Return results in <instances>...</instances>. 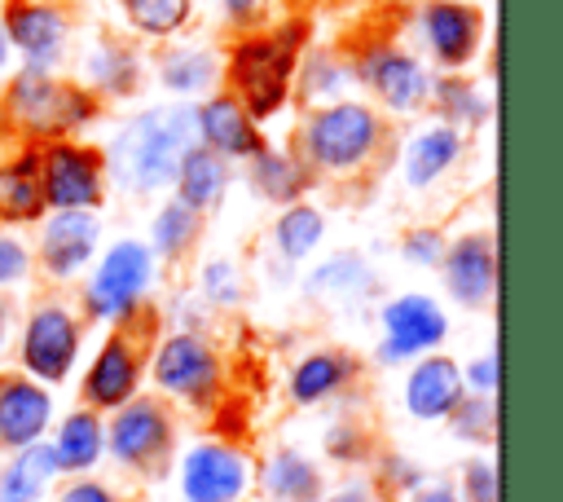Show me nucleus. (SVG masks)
<instances>
[{
    "label": "nucleus",
    "instance_id": "4",
    "mask_svg": "<svg viewBox=\"0 0 563 502\" xmlns=\"http://www.w3.org/2000/svg\"><path fill=\"white\" fill-rule=\"evenodd\" d=\"M154 277H158V255L141 238L110 242L106 255L97 260V269L84 282V317L123 330L145 308V295L154 291Z\"/></svg>",
    "mask_w": 563,
    "mask_h": 502
},
{
    "label": "nucleus",
    "instance_id": "5",
    "mask_svg": "<svg viewBox=\"0 0 563 502\" xmlns=\"http://www.w3.org/2000/svg\"><path fill=\"white\" fill-rule=\"evenodd\" d=\"M145 374L154 383V396L189 410H211L224 392V357L202 330L163 335L145 361Z\"/></svg>",
    "mask_w": 563,
    "mask_h": 502
},
{
    "label": "nucleus",
    "instance_id": "47",
    "mask_svg": "<svg viewBox=\"0 0 563 502\" xmlns=\"http://www.w3.org/2000/svg\"><path fill=\"white\" fill-rule=\"evenodd\" d=\"M405 502H462V498L449 480H422L413 493H405Z\"/></svg>",
    "mask_w": 563,
    "mask_h": 502
},
{
    "label": "nucleus",
    "instance_id": "11",
    "mask_svg": "<svg viewBox=\"0 0 563 502\" xmlns=\"http://www.w3.org/2000/svg\"><path fill=\"white\" fill-rule=\"evenodd\" d=\"M40 189H44L48 211H101V203H106L101 150L79 145L70 137L44 141V150H40Z\"/></svg>",
    "mask_w": 563,
    "mask_h": 502
},
{
    "label": "nucleus",
    "instance_id": "20",
    "mask_svg": "<svg viewBox=\"0 0 563 502\" xmlns=\"http://www.w3.org/2000/svg\"><path fill=\"white\" fill-rule=\"evenodd\" d=\"M194 137H198V145L216 150L229 163L233 159H251V154H260L268 145L260 123L238 106L233 92H211V97L194 101Z\"/></svg>",
    "mask_w": 563,
    "mask_h": 502
},
{
    "label": "nucleus",
    "instance_id": "45",
    "mask_svg": "<svg viewBox=\"0 0 563 502\" xmlns=\"http://www.w3.org/2000/svg\"><path fill=\"white\" fill-rule=\"evenodd\" d=\"M462 383L471 396H497V348L493 352H479L475 361L462 365Z\"/></svg>",
    "mask_w": 563,
    "mask_h": 502
},
{
    "label": "nucleus",
    "instance_id": "10",
    "mask_svg": "<svg viewBox=\"0 0 563 502\" xmlns=\"http://www.w3.org/2000/svg\"><path fill=\"white\" fill-rule=\"evenodd\" d=\"M378 326H383L374 348L378 365H409L427 352H440V343L449 339V313L440 308L435 295H422V291L391 295L378 308Z\"/></svg>",
    "mask_w": 563,
    "mask_h": 502
},
{
    "label": "nucleus",
    "instance_id": "14",
    "mask_svg": "<svg viewBox=\"0 0 563 502\" xmlns=\"http://www.w3.org/2000/svg\"><path fill=\"white\" fill-rule=\"evenodd\" d=\"M418 35L431 53V62L444 75H457L475 53H479V35H484V18L475 4L466 0H427L418 9Z\"/></svg>",
    "mask_w": 563,
    "mask_h": 502
},
{
    "label": "nucleus",
    "instance_id": "31",
    "mask_svg": "<svg viewBox=\"0 0 563 502\" xmlns=\"http://www.w3.org/2000/svg\"><path fill=\"white\" fill-rule=\"evenodd\" d=\"M303 286H308V295H317V299H361V295L374 291V273H369V264H365L361 255L339 251V255H330L325 264H317Z\"/></svg>",
    "mask_w": 563,
    "mask_h": 502
},
{
    "label": "nucleus",
    "instance_id": "22",
    "mask_svg": "<svg viewBox=\"0 0 563 502\" xmlns=\"http://www.w3.org/2000/svg\"><path fill=\"white\" fill-rule=\"evenodd\" d=\"M48 449H53V462L57 471L70 480V476H92L106 458V414L88 410V405H75L70 414L53 418L48 427Z\"/></svg>",
    "mask_w": 563,
    "mask_h": 502
},
{
    "label": "nucleus",
    "instance_id": "18",
    "mask_svg": "<svg viewBox=\"0 0 563 502\" xmlns=\"http://www.w3.org/2000/svg\"><path fill=\"white\" fill-rule=\"evenodd\" d=\"M57 418L53 388L18 374H0V454H18L48 436Z\"/></svg>",
    "mask_w": 563,
    "mask_h": 502
},
{
    "label": "nucleus",
    "instance_id": "3",
    "mask_svg": "<svg viewBox=\"0 0 563 502\" xmlns=\"http://www.w3.org/2000/svg\"><path fill=\"white\" fill-rule=\"evenodd\" d=\"M387 141L383 114L369 101L343 97L330 106H312L299 128V159L317 176H356Z\"/></svg>",
    "mask_w": 563,
    "mask_h": 502
},
{
    "label": "nucleus",
    "instance_id": "35",
    "mask_svg": "<svg viewBox=\"0 0 563 502\" xmlns=\"http://www.w3.org/2000/svg\"><path fill=\"white\" fill-rule=\"evenodd\" d=\"M198 229H202V216L189 211L185 203L167 198L158 211H154V225H150V251L163 255V260H185L189 247L198 242Z\"/></svg>",
    "mask_w": 563,
    "mask_h": 502
},
{
    "label": "nucleus",
    "instance_id": "24",
    "mask_svg": "<svg viewBox=\"0 0 563 502\" xmlns=\"http://www.w3.org/2000/svg\"><path fill=\"white\" fill-rule=\"evenodd\" d=\"M466 154V137L449 123H427L405 141L400 154V176L409 189H431L444 172H453Z\"/></svg>",
    "mask_w": 563,
    "mask_h": 502
},
{
    "label": "nucleus",
    "instance_id": "27",
    "mask_svg": "<svg viewBox=\"0 0 563 502\" xmlns=\"http://www.w3.org/2000/svg\"><path fill=\"white\" fill-rule=\"evenodd\" d=\"M62 471L53 462L48 440H35L0 462V502H48Z\"/></svg>",
    "mask_w": 563,
    "mask_h": 502
},
{
    "label": "nucleus",
    "instance_id": "32",
    "mask_svg": "<svg viewBox=\"0 0 563 502\" xmlns=\"http://www.w3.org/2000/svg\"><path fill=\"white\" fill-rule=\"evenodd\" d=\"M84 88L88 92H106V97H128L132 88H136V79H141V62H136V53L132 48H123V44H101V48H92L88 57H84Z\"/></svg>",
    "mask_w": 563,
    "mask_h": 502
},
{
    "label": "nucleus",
    "instance_id": "21",
    "mask_svg": "<svg viewBox=\"0 0 563 502\" xmlns=\"http://www.w3.org/2000/svg\"><path fill=\"white\" fill-rule=\"evenodd\" d=\"M361 374V361L343 348H312L303 352L290 374H286V396L299 405V410H312V405H325L334 401L339 392H347Z\"/></svg>",
    "mask_w": 563,
    "mask_h": 502
},
{
    "label": "nucleus",
    "instance_id": "16",
    "mask_svg": "<svg viewBox=\"0 0 563 502\" xmlns=\"http://www.w3.org/2000/svg\"><path fill=\"white\" fill-rule=\"evenodd\" d=\"M101 247V211H48L40 225V269L53 282H75Z\"/></svg>",
    "mask_w": 563,
    "mask_h": 502
},
{
    "label": "nucleus",
    "instance_id": "26",
    "mask_svg": "<svg viewBox=\"0 0 563 502\" xmlns=\"http://www.w3.org/2000/svg\"><path fill=\"white\" fill-rule=\"evenodd\" d=\"M44 189H40V150L26 145L9 163H0V220L4 225H35L44 220Z\"/></svg>",
    "mask_w": 563,
    "mask_h": 502
},
{
    "label": "nucleus",
    "instance_id": "2",
    "mask_svg": "<svg viewBox=\"0 0 563 502\" xmlns=\"http://www.w3.org/2000/svg\"><path fill=\"white\" fill-rule=\"evenodd\" d=\"M303 22H286L277 31H260V35H242L229 48V92L238 97V106L264 123L273 114H282V106L295 92V70L303 57Z\"/></svg>",
    "mask_w": 563,
    "mask_h": 502
},
{
    "label": "nucleus",
    "instance_id": "44",
    "mask_svg": "<svg viewBox=\"0 0 563 502\" xmlns=\"http://www.w3.org/2000/svg\"><path fill=\"white\" fill-rule=\"evenodd\" d=\"M31 277V247L13 233H0V291L22 286Z\"/></svg>",
    "mask_w": 563,
    "mask_h": 502
},
{
    "label": "nucleus",
    "instance_id": "28",
    "mask_svg": "<svg viewBox=\"0 0 563 502\" xmlns=\"http://www.w3.org/2000/svg\"><path fill=\"white\" fill-rule=\"evenodd\" d=\"M251 185H255L260 198H268L277 207H290L312 185V172H308V163L299 154L277 150V145H264L260 154H251Z\"/></svg>",
    "mask_w": 563,
    "mask_h": 502
},
{
    "label": "nucleus",
    "instance_id": "8",
    "mask_svg": "<svg viewBox=\"0 0 563 502\" xmlns=\"http://www.w3.org/2000/svg\"><path fill=\"white\" fill-rule=\"evenodd\" d=\"M79 348H84V317L62 299L35 304L18 330V365L26 379L44 388H57L70 379Z\"/></svg>",
    "mask_w": 563,
    "mask_h": 502
},
{
    "label": "nucleus",
    "instance_id": "29",
    "mask_svg": "<svg viewBox=\"0 0 563 502\" xmlns=\"http://www.w3.org/2000/svg\"><path fill=\"white\" fill-rule=\"evenodd\" d=\"M158 79L167 92H176L180 101L207 92L216 79H220V62L211 48H194V44H176L158 57Z\"/></svg>",
    "mask_w": 563,
    "mask_h": 502
},
{
    "label": "nucleus",
    "instance_id": "13",
    "mask_svg": "<svg viewBox=\"0 0 563 502\" xmlns=\"http://www.w3.org/2000/svg\"><path fill=\"white\" fill-rule=\"evenodd\" d=\"M145 379V352L128 330H110L101 339V348L92 352L84 379H79V405L110 414L119 405H128L141 392Z\"/></svg>",
    "mask_w": 563,
    "mask_h": 502
},
{
    "label": "nucleus",
    "instance_id": "7",
    "mask_svg": "<svg viewBox=\"0 0 563 502\" xmlns=\"http://www.w3.org/2000/svg\"><path fill=\"white\" fill-rule=\"evenodd\" d=\"M176 454V418L163 396L136 392L106 418V458L132 476H163Z\"/></svg>",
    "mask_w": 563,
    "mask_h": 502
},
{
    "label": "nucleus",
    "instance_id": "40",
    "mask_svg": "<svg viewBox=\"0 0 563 502\" xmlns=\"http://www.w3.org/2000/svg\"><path fill=\"white\" fill-rule=\"evenodd\" d=\"M457 498L462 502H497V458L488 454H471L457 471Z\"/></svg>",
    "mask_w": 563,
    "mask_h": 502
},
{
    "label": "nucleus",
    "instance_id": "50",
    "mask_svg": "<svg viewBox=\"0 0 563 502\" xmlns=\"http://www.w3.org/2000/svg\"><path fill=\"white\" fill-rule=\"evenodd\" d=\"M9 53H13V48H9V40H4V26H0V66L9 62Z\"/></svg>",
    "mask_w": 563,
    "mask_h": 502
},
{
    "label": "nucleus",
    "instance_id": "38",
    "mask_svg": "<svg viewBox=\"0 0 563 502\" xmlns=\"http://www.w3.org/2000/svg\"><path fill=\"white\" fill-rule=\"evenodd\" d=\"M321 449H325V458L339 462V467H361V462L374 458V440H369V432H365L361 423H352V418L330 423Z\"/></svg>",
    "mask_w": 563,
    "mask_h": 502
},
{
    "label": "nucleus",
    "instance_id": "48",
    "mask_svg": "<svg viewBox=\"0 0 563 502\" xmlns=\"http://www.w3.org/2000/svg\"><path fill=\"white\" fill-rule=\"evenodd\" d=\"M264 4H268V0H220L224 18H229L233 26H251V22L264 13Z\"/></svg>",
    "mask_w": 563,
    "mask_h": 502
},
{
    "label": "nucleus",
    "instance_id": "36",
    "mask_svg": "<svg viewBox=\"0 0 563 502\" xmlns=\"http://www.w3.org/2000/svg\"><path fill=\"white\" fill-rule=\"evenodd\" d=\"M132 31L145 35V40H172L189 13H194V0H119Z\"/></svg>",
    "mask_w": 563,
    "mask_h": 502
},
{
    "label": "nucleus",
    "instance_id": "39",
    "mask_svg": "<svg viewBox=\"0 0 563 502\" xmlns=\"http://www.w3.org/2000/svg\"><path fill=\"white\" fill-rule=\"evenodd\" d=\"M422 480H427V471H422L409 454H400V449L378 454V484H374L378 498H405V493H413Z\"/></svg>",
    "mask_w": 563,
    "mask_h": 502
},
{
    "label": "nucleus",
    "instance_id": "6",
    "mask_svg": "<svg viewBox=\"0 0 563 502\" xmlns=\"http://www.w3.org/2000/svg\"><path fill=\"white\" fill-rule=\"evenodd\" d=\"M97 110H101L97 92H88L84 84H62L40 70L13 75L9 92H4V114L26 137H40V141L75 137L79 128H88L97 119Z\"/></svg>",
    "mask_w": 563,
    "mask_h": 502
},
{
    "label": "nucleus",
    "instance_id": "30",
    "mask_svg": "<svg viewBox=\"0 0 563 502\" xmlns=\"http://www.w3.org/2000/svg\"><path fill=\"white\" fill-rule=\"evenodd\" d=\"M295 88L303 92L308 106H330V101H343L347 88H352V62L339 57V53H308L299 57V70H295Z\"/></svg>",
    "mask_w": 563,
    "mask_h": 502
},
{
    "label": "nucleus",
    "instance_id": "12",
    "mask_svg": "<svg viewBox=\"0 0 563 502\" xmlns=\"http://www.w3.org/2000/svg\"><path fill=\"white\" fill-rule=\"evenodd\" d=\"M352 79L365 84L391 114H413L431 101V70L400 44L374 40L352 57Z\"/></svg>",
    "mask_w": 563,
    "mask_h": 502
},
{
    "label": "nucleus",
    "instance_id": "23",
    "mask_svg": "<svg viewBox=\"0 0 563 502\" xmlns=\"http://www.w3.org/2000/svg\"><path fill=\"white\" fill-rule=\"evenodd\" d=\"M255 489L268 502H317L325 493V471L317 467L312 454L295 445H277L255 462Z\"/></svg>",
    "mask_w": 563,
    "mask_h": 502
},
{
    "label": "nucleus",
    "instance_id": "15",
    "mask_svg": "<svg viewBox=\"0 0 563 502\" xmlns=\"http://www.w3.org/2000/svg\"><path fill=\"white\" fill-rule=\"evenodd\" d=\"M0 26H4L9 48H18L26 57V70L53 75V66L66 48V35H70V22H66L62 4H53V0H9Z\"/></svg>",
    "mask_w": 563,
    "mask_h": 502
},
{
    "label": "nucleus",
    "instance_id": "9",
    "mask_svg": "<svg viewBox=\"0 0 563 502\" xmlns=\"http://www.w3.org/2000/svg\"><path fill=\"white\" fill-rule=\"evenodd\" d=\"M255 489V458L220 436H198L176 458L180 502H246Z\"/></svg>",
    "mask_w": 563,
    "mask_h": 502
},
{
    "label": "nucleus",
    "instance_id": "34",
    "mask_svg": "<svg viewBox=\"0 0 563 502\" xmlns=\"http://www.w3.org/2000/svg\"><path fill=\"white\" fill-rule=\"evenodd\" d=\"M325 238V216L312 203H290L273 220V247L286 260H308Z\"/></svg>",
    "mask_w": 563,
    "mask_h": 502
},
{
    "label": "nucleus",
    "instance_id": "46",
    "mask_svg": "<svg viewBox=\"0 0 563 502\" xmlns=\"http://www.w3.org/2000/svg\"><path fill=\"white\" fill-rule=\"evenodd\" d=\"M317 502H383V498L374 493V484H369V480H343V484L325 489Z\"/></svg>",
    "mask_w": 563,
    "mask_h": 502
},
{
    "label": "nucleus",
    "instance_id": "19",
    "mask_svg": "<svg viewBox=\"0 0 563 502\" xmlns=\"http://www.w3.org/2000/svg\"><path fill=\"white\" fill-rule=\"evenodd\" d=\"M462 396H466L462 365L449 352H427L409 361L405 383H400V405L413 423H444Z\"/></svg>",
    "mask_w": 563,
    "mask_h": 502
},
{
    "label": "nucleus",
    "instance_id": "42",
    "mask_svg": "<svg viewBox=\"0 0 563 502\" xmlns=\"http://www.w3.org/2000/svg\"><path fill=\"white\" fill-rule=\"evenodd\" d=\"M444 255V233L431 229V225H418V229H405L400 238V260L413 264V269H435Z\"/></svg>",
    "mask_w": 563,
    "mask_h": 502
},
{
    "label": "nucleus",
    "instance_id": "49",
    "mask_svg": "<svg viewBox=\"0 0 563 502\" xmlns=\"http://www.w3.org/2000/svg\"><path fill=\"white\" fill-rule=\"evenodd\" d=\"M4 348H9V304L0 299V357H4Z\"/></svg>",
    "mask_w": 563,
    "mask_h": 502
},
{
    "label": "nucleus",
    "instance_id": "1",
    "mask_svg": "<svg viewBox=\"0 0 563 502\" xmlns=\"http://www.w3.org/2000/svg\"><path fill=\"white\" fill-rule=\"evenodd\" d=\"M194 141V101L150 106L119 128L101 154V167L132 194H158L176 181V167Z\"/></svg>",
    "mask_w": 563,
    "mask_h": 502
},
{
    "label": "nucleus",
    "instance_id": "37",
    "mask_svg": "<svg viewBox=\"0 0 563 502\" xmlns=\"http://www.w3.org/2000/svg\"><path fill=\"white\" fill-rule=\"evenodd\" d=\"M449 423V432L457 436V440H466V445H488V440H497V396H462L457 401V410L444 418Z\"/></svg>",
    "mask_w": 563,
    "mask_h": 502
},
{
    "label": "nucleus",
    "instance_id": "17",
    "mask_svg": "<svg viewBox=\"0 0 563 502\" xmlns=\"http://www.w3.org/2000/svg\"><path fill=\"white\" fill-rule=\"evenodd\" d=\"M440 277L453 304L462 308H488L497 295V238L493 233H462L457 242H444Z\"/></svg>",
    "mask_w": 563,
    "mask_h": 502
},
{
    "label": "nucleus",
    "instance_id": "25",
    "mask_svg": "<svg viewBox=\"0 0 563 502\" xmlns=\"http://www.w3.org/2000/svg\"><path fill=\"white\" fill-rule=\"evenodd\" d=\"M229 181H233L229 159H220L216 150H207V145L194 141V145L185 150V159H180L172 185H176V203H185L189 211L207 216V211H216V207L224 203Z\"/></svg>",
    "mask_w": 563,
    "mask_h": 502
},
{
    "label": "nucleus",
    "instance_id": "33",
    "mask_svg": "<svg viewBox=\"0 0 563 502\" xmlns=\"http://www.w3.org/2000/svg\"><path fill=\"white\" fill-rule=\"evenodd\" d=\"M431 106L440 110V123H449V128H457V132H471V128H484V119H488V97L471 84V79H462V75H444V79H435L431 84Z\"/></svg>",
    "mask_w": 563,
    "mask_h": 502
},
{
    "label": "nucleus",
    "instance_id": "43",
    "mask_svg": "<svg viewBox=\"0 0 563 502\" xmlns=\"http://www.w3.org/2000/svg\"><path fill=\"white\" fill-rule=\"evenodd\" d=\"M48 502H123V498L114 484H106L97 476H70L48 493Z\"/></svg>",
    "mask_w": 563,
    "mask_h": 502
},
{
    "label": "nucleus",
    "instance_id": "41",
    "mask_svg": "<svg viewBox=\"0 0 563 502\" xmlns=\"http://www.w3.org/2000/svg\"><path fill=\"white\" fill-rule=\"evenodd\" d=\"M202 299L211 308H233L242 299V273L229 260H207L202 264Z\"/></svg>",
    "mask_w": 563,
    "mask_h": 502
}]
</instances>
